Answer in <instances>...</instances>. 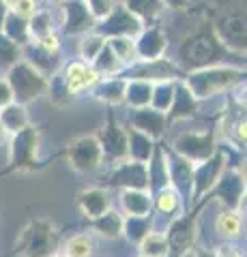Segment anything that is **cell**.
Returning <instances> with one entry per match:
<instances>
[{
  "label": "cell",
  "instance_id": "obj_1",
  "mask_svg": "<svg viewBox=\"0 0 247 257\" xmlns=\"http://www.w3.org/2000/svg\"><path fill=\"white\" fill-rule=\"evenodd\" d=\"M60 253V231L47 219H33L15 238L13 255L54 257Z\"/></svg>",
  "mask_w": 247,
  "mask_h": 257
},
{
  "label": "cell",
  "instance_id": "obj_2",
  "mask_svg": "<svg viewBox=\"0 0 247 257\" xmlns=\"http://www.w3.org/2000/svg\"><path fill=\"white\" fill-rule=\"evenodd\" d=\"M39 133L33 126L18 131L9 146V172H35L39 167Z\"/></svg>",
  "mask_w": 247,
  "mask_h": 257
},
{
  "label": "cell",
  "instance_id": "obj_3",
  "mask_svg": "<svg viewBox=\"0 0 247 257\" xmlns=\"http://www.w3.org/2000/svg\"><path fill=\"white\" fill-rule=\"evenodd\" d=\"M198 227H196V210L185 212L177 216L168 231H166V240H168V257H185L196 244Z\"/></svg>",
  "mask_w": 247,
  "mask_h": 257
},
{
  "label": "cell",
  "instance_id": "obj_4",
  "mask_svg": "<svg viewBox=\"0 0 247 257\" xmlns=\"http://www.w3.org/2000/svg\"><path fill=\"white\" fill-rule=\"evenodd\" d=\"M67 161L75 172H82V174L95 172L103 161L101 146H99L97 138H93V135H82V138L73 140L67 146Z\"/></svg>",
  "mask_w": 247,
  "mask_h": 257
},
{
  "label": "cell",
  "instance_id": "obj_5",
  "mask_svg": "<svg viewBox=\"0 0 247 257\" xmlns=\"http://www.w3.org/2000/svg\"><path fill=\"white\" fill-rule=\"evenodd\" d=\"M7 84L11 86L13 96H18L22 103H26L43 92L45 79L37 73V69H33L26 62H22L11 69V75H9V82Z\"/></svg>",
  "mask_w": 247,
  "mask_h": 257
},
{
  "label": "cell",
  "instance_id": "obj_6",
  "mask_svg": "<svg viewBox=\"0 0 247 257\" xmlns=\"http://www.w3.org/2000/svg\"><path fill=\"white\" fill-rule=\"evenodd\" d=\"M179 157H183L191 165H200L204 161H209L215 155L213 148V138L211 135H200V133H185L181 135L174 144Z\"/></svg>",
  "mask_w": 247,
  "mask_h": 257
},
{
  "label": "cell",
  "instance_id": "obj_7",
  "mask_svg": "<svg viewBox=\"0 0 247 257\" xmlns=\"http://www.w3.org/2000/svg\"><path fill=\"white\" fill-rule=\"evenodd\" d=\"M209 195H217L219 202L224 204V210L241 212L243 197H245V178L241 174H221L217 184L211 189Z\"/></svg>",
  "mask_w": 247,
  "mask_h": 257
},
{
  "label": "cell",
  "instance_id": "obj_8",
  "mask_svg": "<svg viewBox=\"0 0 247 257\" xmlns=\"http://www.w3.org/2000/svg\"><path fill=\"white\" fill-rule=\"evenodd\" d=\"M221 174H224V157L221 155H213L209 161H204V163L194 165V187H191L194 199L209 195L211 189L221 178Z\"/></svg>",
  "mask_w": 247,
  "mask_h": 257
},
{
  "label": "cell",
  "instance_id": "obj_9",
  "mask_svg": "<svg viewBox=\"0 0 247 257\" xmlns=\"http://www.w3.org/2000/svg\"><path fill=\"white\" fill-rule=\"evenodd\" d=\"M110 182L123 191H148V167L144 163H135V161H125L116 167Z\"/></svg>",
  "mask_w": 247,
  "mask_h": 257
},
{
  "label": "cell",
  "instance_id": "obj_10",
  "mask_svg": "<svg viewBox=\"0 0 247 257\" xmlns=\"http://www.w3.org/2000/svg\"><path fill=\"white\" fill-rule=\"evenodd\" d=\"M77 208L86 219H97V216L106 214L110 210V193L106 189L93 187V189H84L77 193Z\"/></svg>",
  "mask_w": 247,
  "mask_h": 257
},
{
  "label": "cell",
  "instance_id": "obj_11",
  "mask_svg": "<svg viewBox=\"0 0 247 257\" xmlns=\"http://www.w3.org/2000/svg\"><path fill=\"white\" fill-rule=\"evenodd\" d=\"M101 155L103 159H112V161H121L123 157H127V135L123 133V128L118 126H108L106 131L101 133Z\"/></svg>",
  "mask_w": 247,
  "mask_h": 257
},
{
  "label": "cell",
  "instance_id": "obj_12",
  "mask_svg": "<svg viewBox=\"0 0 247 257\" xmlns=\"http://www.w3.org/2000/svg\"><path fill=\"white\" fill-rule=\"evenodd\" d=\"M121 206L125 210V216H150L153 210V197L148 191H123L121 193Z\"/></svg>",
  "mask_w": 247,
  "mask_h": 257
},
{
  "label": "cell",
  "instance_id": "obj_13",
  "mask_svg": "<svg viewBox=\"0 0 247 257\" xmlns=\"http://www.w3.org/2000/svg\"><path fill=\"white\" fill-rule=\"evenodd\" d=\"M91 227L106 240H118L123 238V216L116 210H108L106 214L97 216L91 221Z\"/></svg>",
  "mask_w": 247,
  "mask_h": 257
},
{
  "label": "cell",
  "instance_id": "obj_14",
  "mask_svg": "<svg viewBox=\"0 0 247 257\" xmlns=\"http://www.w3.org/2000/svg\"><path fill=\"white\" fill-rule=\"evenodd\" d=\"M150 231H153V216H125L123 219V236L127 242L138 246Z\"/></svg>",
  "mask_w": 247,
  "mask_h": 257
},
{
  "label": "cell",
  "instance_id": "obj_15",
  "mask_svg": "<svg viewBox=\"0 0 247 257\" xmlns=\"http://www.w3.org/2000/svg\"><path fill=\"white\" fill-rule=\"evenodd\" d=\"M153 142L150 138H146L144 133L140 131H131L129 138H127V157L129 161H135V163H148L150 157H153Z\"/></svg>",
  "mask_w": 247,
  "mask_h": 257
},
{
  "label": "cell",
  "instance_id": "obj_16",
  "mask_svg": "<svg viewBox=\"0 0 247 257\" xmlns=\"http://www.w3.org/2000/svg\"><path fill=\"white\" fill-rule=\"evenodd\" d=\"M95 82H97V73H95V69H91L89 64H84V62L71 64L67 71V86L71 92L84 90V88L93 86Z\"/></svg>",
  "mask_w": 247,
  "mask_h": 257
},
{
  "label": "cell",
  "instance_id": "obj_17",
  "mask_svg": "<svg viewBox=\"0 0 247 257\" xmlns=\"http://www.w3.org/2000/svg\"><path fill=\"white\" fill-rule=\"evenodd\" d=\"M135 126H138L140 133H144L146 138H159L163 133V122L166 118L161 111H153V109H142L135 114L133 118Z\"/></svg>",
  "mask_w": 247,
  "mask_h": 257
},
{
  "label": "cell",
  "instance_id": "obj_18",
  "mask_svg": "<svg viewBox=\"0 0 247 257\" xmlns=\"http://www.w3.org/2000/svg\"><path fill=\"white\" fill-rule=\"evenodd\" d=\"M217 234L226 240H236L241 238V229H243V219H241V212H234V210H224L217 216Z\"/></svg>",
  "mask_w": 247,
  "mask_h": 257
},
{
  "label": "cell",
  "instance_id": "obj_19",
  "mask_svg": "<svg viewBox=\"0 0 247 257\" xmlns=\"http://www.w3.org/2000/svg\"><path fill=\"white\" fill-rule=\"evenodd\" d=\"M0 124H3L5 131L18 133L28 126V116L22 105H7L0 111Z\"/></svg>",
  "mask_w": 247,
  "mask_h": 257
},
{
  "label": "cell",
  "instance_id": "obj_20",
  "mask_svg": "<svg viewBox=\"0 0 247 257\" xmlns=\"http://www.w3.org/2000/svg\"><path fill=\"white\" fill-rule=\"evenodd\" d=\"M65 257H93L95 253V242L91 236L86 234H75L71 236L60 251Z\"/></svg>",
  "mask_w": 247,
  "mask_h": 257
},
{
  "label": "cell",
  "instance_id": "obj_21",
  "mask_svg": "<svg viewBox=\"0 0 247 257\" xmlns=\"http://www.w3.org/2000/svg\"><path fill=\"white\" fill-rule=\"evenodd\" d=\"M140 255L144 257H168V240L166 234H157V231H150V234L138 244Z\"/></svg>",
  "mask_w": 247,
  "mask_h": 257
},
{
  "label": "cell",
  "instance_id": "obj_22",
  "mask_svg": "<svg viewBox=\"0 0 247 257\" xmlns=\"http://www.w3.org/2000/svg\"><path fill=\"white\" fill-rule=\"evenodd\" d=\"M181 195L172 187H166L157 193L155 202H153V208H157L161 214H177L181 210Z\"/></svg>",
  "mask_w": 247,
  "mask_h": 257
},
{
  "label": "cell",
  "instance_id": "obj_23",
  "mask_svg": "<svg viewBox=\"0 0 247 257\" xmlns=\"http://www.w3.org/2000/svg\"><path fill=\"white\" fill-rule=\"evenodd\" d=\"M69 15L71 18L67 20L69 24V30L71 32H77V30H86V28H91V13L86 7H82L79 3H73V7H69Z\"/></svg>",
  "mask_w": 247,
  "mask_h": 257
},
{
  "label": "cell",
  "instance_id": "obj_24",
  "mask_svg": "<svg viewBox=\"0 0 247 257\" xmlns=\"http://www.w3.org/2000/svg\"><path fill=\"white\" fill-rule=\"evenodd\" d=\"M159 3L161 0H127L131 13H138L142 18H150V15L159 13Z\"/></svg>",
  "mask_w": 247,
  "mask_h": 257
},
{
  "label": "cell",
  "instance_id": "obj_25",
  "mask_svg": "<svg viewBox=\"0 0 247 257\" xmlns=\"http://www.w3.org/2000/svg\"><path fill=\"white\" fill-rule=\"evenodd\" d=\"M125 92V84L123 82H106V86H103V99H108V101H123V94Z\"/></svg>",
  "mask_w": 247,
  "mask_h": 257
},
{
  "label": "cell",
  "instance_id": "obj_26",
  "mask_svg": "<svg viewBox=\"0 0 247 257\" xmlns=\"http://www.w3.org/2000/svg\"><path fill=\"white\" fill-rule=\"evenodd\" d=\"M86 7H89V13L95 18H106V15L112 13V0H86Z\"/></svg>",
  "mask_w": 247,
  "mask_h": 257
},
{
  "label": "cell",
  "instance_id": "obj_27",
  "mask_svg": "<svg viewBox=\"0 0 247 257\" xmlns=\"http://www.w3.org/2000/svg\"><path fill=\"white\" fill-rule=\"evenodd\" d=\"M13 11H15L18 18H35L37 15V5H35V0H22Z\"/></svg>",
  "mask_w": 247,
  "mask_h": 257
},
{
  "label": "cell",
  "instance_id": "obj_28",
  "mask_svg": "<svg viewBox=\"0 0 247 257\" xmlns=\"http://www.w3.org/2000/svg\"><path fill=\"white\" fill-rule=\"evenodd\" d=\"M13 101V92H11V86L7 82H0V107H7L11 105Z\"/></svg>",
  "mask_w": 247,
  "mask_h": 257
},
{
  "label": "cell",
  "instance_id": "obj_29",
  "mask_svg": "<svg viewBox=\"0 0 247 257\" xmlns=\"http://www.w3.org/2000/svg\"><path fill=\"white\" fill-rule=\"evenodd\" d=\"M217 255L219 257H243V253L238 251V248H234V246H230V244H224L217 251Z\"/></svg>",
  "mask_w": 247,
  "mask_h": 257
},
{
  "label": "cell",
  "instance_id": "obj_30",
  "mask_svg": "<svg viewBox=\"0 0 247 257\" xmlns=\"http://www.w3.org/2000/svg\"><path fill=\"white\" fill-rule=\"evenodd\" d=\"M194 257H219L217 251H211V248H200V251H196Z\"/></svg>",
  "mask_w": 247,
  "mask_h": 257
},
{
  "label": "cell",
  "instance_id": "obj_31",
  "mask_svg": "<svg viewBox=\"0 0 247 257\" xmlns=\"http://www.w3.org/2000/svg\"><path fill=\"white\" fill-rule=\"evenodd\" d=\"M22 3V0H5V5L9 7V9H15V7H18Z\"/></svg>",
  "mask_w": 247,
  "mask_h": 257
},
{
  "label": "cell",
  "instance_id": "obj_32",
  "mask_svg": "<svg viewBox=\"0 0 247 257\" xmlns=\"http://www.w3.org/2000/svg\"><path fill=\"white\" fill-rule=\"evenodd\" d=\"M3 135H5V128H3V124H0V138H3Z\"/></svg>",
  "mask_w": 247,
  "mask_h": 257
},
{
  "label": "cell",
  "instance_id": "obj_33",
  "mask_svg": "<svg viewBox=\"0 0 247 257\" xmlns=\"http://www.w3.org/2000/svg\"><path fill=\"white\" fill-rule=\"evenodd\" d=\"M54 257H65V255H62V253H58V255H54Z\"/></svg>",
  "mask_w": 247,
  "mask_h": 257
},
{
  "label": "cell",
  "instance_id": "obj_34",
  "mask_svg": "<svg viewBox=\"0 0 247 257\" xmlns=\"http://www.w3.org/2000/svg\"><path fill=\"white\" fill-rule=\"evenodd\" d=\"M52 3H58V0H52Z\"/></svg>",
  "mask_w": 247,
  "mask_h": 257
},
{
  "label": "cell",
  "instance_id": "obj_35",
  "mask_svg": "<svg viewBox=\"0 0 247 257\" xmlns=\"http://www.w3.org/2000/svg\"><path fill=\"white\" fill-rule=\"evenodd\" d=\"M138 257H144V255H138Z\"/></svg>",
  "mask_w": 247,
  "mask_h": 257
}]
</instances>
